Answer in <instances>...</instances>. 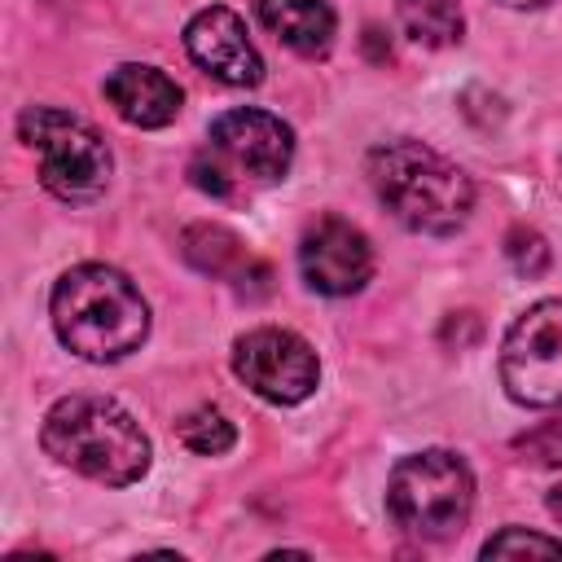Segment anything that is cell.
<instances>
[{"label": "cell", "instance_id": "1", "mask_svg": "<svg viewBox=\"0 0 562 562\" xmlns=\"http://www.w3.org/2000/svg\"><path fill=\"white\" fill-rule=\"evenodd\" d=\"M48 312L61 347L92 364L132 356L149 334V303L110 263H79L61 272Z\"/></svg>", "mask_w": 562, "mask_h": 562}, {"label": "cell", "instance_id": "2", "mask_svg": "<svg viewBox=\"0 0 562 562\" xmlns=\"http://www.w3.org/2000/svg\"><path fill=\"white\" fill-rule=\"evenodd\" d=\"M364 171H369V184H373L378 202L413 233L448 237L474 211L470 176L422 140L404 136V140L373 145Z\"/></svg>", "mask_w": 562, "mask_h": 562}, {"label": "cell", "instance_id": "3", "mask_svg": "<svg viewBox=\"0 0 562 562\" xmlns=\"http://www.w3.org/2000/svg\"><path fill=\"white\" fill-rule=\"evenodd\" d=\"M40 443L53 461L105 487H127L149 470V439L140 422L105 395H61L44 413Z\"/></svg>", "mask_w": 562, "mask_h": 562}, {"label": "cell", "instance_id": "4", "mask_svg": "<svg viewBox=\"0 0 562 562\" xmlns=\"http://www.w3.org/2000/svg\"><path fill=\"white\" fill-rule=\"evenodd\" d=\"M290 158H294V132L277 114L228 110L206 127V140L189 162V180L220 202H241L285 180Z\"/></svg>", "mask_w": 562, "mask_h": 562}, {"label": "cell", "instance_id": "5", "mask_svg": "<svg viewBox=\"0 0 562 562\" xmlns=\"http://www.w3.org/2000/svg\"><path fill=\"white\" fill-rule=\"evenodd\" d=\"M474 505V474L448 448H426L395 461L386 479V514L417 540H448L465 527Z\"/></svg>", "mask_w": 562, "mask_h": 562}, {"label": "cell", "instance_id": "6", "mask_svg": "<svg viewBox=\"0 0 562 562\" xmlns=\"http://www.w3.org/2000/svg\"><path fill=\"white\" fill-rule=\"evenodd\" d=\"M18 136L40 154V184L61 202H97L110 184V149L97 127L57 110L26 105Z\"/></svg>", "mask_w": 562, "mask_h": 562}, {"label": "cell", "instance_id": "7", "mask_svg": "<svg viewBox=\"0 0 562 562\" xmlns=\"http://www.w3.org/2000/svg\"><path fill=\"white\" fill-rule=\"evenodd\" d=\"M501 382L514 404L562 408V299L531 303L501 342Z\"/></svg>", "mask_w": 562, "mask_h": 562}, {"label": "cell", "instance_id": "8", "mask_svg": "<svg viewBox=\"0 0 562 562\" xmlns=\"http://www.w3.org/2000/svg\"><path fill=\"white\" fill-rule=\"evenodd\" d=\"M233 373L268 404H299L321 382V360L294 329L259 325L233 342Z\"/></svg>", "mask_w": 562, "mask_h": 562}, {"label": "cell", "instance_id": "9", "mask_svg": "<svg viewBox=\"0 0 562 562\" xmlns=\"http://www.w3.org/2000/svg\"><path fill=\"white\" fill-rule=\"evenodd\" d=\"M299 272L316 294H329V299L356 294L373 277L369 237L342 215H321L299 241Z\"/></svg>", "mask_w": 562, "mask_h": 562}, {"label": "cell", "instance_id": "10", "mask_svg": "<svg viewBox=\"0 0 562 562\" xmlns=\"http://www.w3.org/2000/svg\"><path fill=\"white\" fill-rule=\"evenodd\" d=\"M184 48L211 79H220L228 88H255L263 79V57L255 53L246 22L224 4H206L189 18Z\"/></svg>", "mask_w": 562, "mask_h": 562}, {"label": "cell", "instance_id": "11", "mask_svg": "<svg viewBox=\"0 0 562 562\" xmlns=\"http://www.w3.org/2000/svg\"><path fill=\"white\" fill-rule=\"evenodd\" d=\"M105 101L114 105V114L132 127H167L180 114V83L171 75H162L158 66H140V61H123L105 75Z\"/></svg>", "mask_w": 562, "mask_h": 562}, {"label": "cell", "instance_id": "12", "mask_svg": "<svg viewBox=\"0 0 562 562\" xmlns=\"http://www.w3.org/2000/svg\"><path fill=\"white\" fill-rule=\"evenodd\" d=\"M255 18L299 57H325L338 31V18L325 0H255Z\"/></svg>", "mask_w": 562, "mask_h": 562}, {"label": "cell", "instance_id": "13", "mask_svg": "<svg viewBox=\"0 0 562 562\" xmlns=\"http://www.w3.org/2000/svg\"><path fill=\"white\" fill-rule=\"evenodd\" d=\"M395 18L400 31L422 48H448L465 31L457 0H395Z\"/></svg>", "mask_w": 562, "mask_h": 562}, {"label": "cell", "instance_id": "14", "mask_svg": "<svg viewBox=\"0 0 562 562\" xmlns=\"http://www.w3.org/2000/svg\"><path fill=\"white\" fill-rule=\"evenodd\" d=\"M180 250H184V259L198 272H211V277H237V268L250 263V255L241 250V241L228 228H220V224H193V228H184Z\"/></svg>", "mask_w": 562, "mask_h": 562}, {"label": "cell", "instance_id": "15", "mask_svg": "<svg viewBox=\"0 0 562 562\" xmlns=\"http://www.w3.org/2000/svg\"><path fill=\"white\" fill-rule=\"evenodd\" d=\"M176 435H180V443H184L189 452H198V457H220V452H228V448L237 443L233 422H228L220 408H211V404L184 413V417L176 422Z\"/></svg>", "mask_w": 562, "mask_h": 562}, {"label": "cell", "instance_id": "16", "mask_svg": "<svg viewBox=\"0 0 562 562\" xmlns=\"http://www.w3.org/2000/svg\"><path fill=\"white\" fill-rule=\"evenodd\" d=\"M527 553L562 558V540L540 536V531H522V527H505V531H496V536L483 544V558H527Z\"/></svg>", "mask_w": 562, "mask_h": 562}, {"label": "cell", "instance_id": "17", "mask_svg": "<svg viewBox=\"0 0 562 562\" xmlns=\"http://www.w3.org/2000/svg\"><path fill=\"white\" fill-rule=\"evenodd\" d=\"M505 255H509V263H514L518 272H527V277H540V272L549 268V246H544V237H540L536 228H522V224L505 237Z\"/></svg>", "mask_w": 562, "mask_h": 562}, {"label": "cell", "instance_id": "18", "mask_svg": "<svg viewBox=\"0 0 562 562\" xmlns=\"http://www.w3.org/2000/svg\"><path fill=\"white\" fill-rule=\"evenodd\" d=\"M514 448H518L527 461H536V465H562V413H558L553 422H544V426L518 435Z\"/></svg>", "mask_w": 562, "mask_h": 562}, {"label": "cell", "instance_id": "19", "mask_svg": "<svg viewBox=\"0 0 562 562\" xmlns=\"http://www.w3.org/2000/svg\"><path fill=\"white\" fill-rule=\"evenodd\" d=\"M549 514H553V518L562 522V483H558V487L549 492Z\"/></svg>", "mask_w": 562, "mask_h": 562}, {"label": "cell", "instance_id": "20", "mask_svg": "<svg viewBox=\"0 0 562 562\" xmlns=\"http://www.w3.org/2000/svg\"><path fill=\"white\" fill-rule=\"evenodd\" d=\"M501 4H509V9H540V4H549V0H501Z\"/></svg>", "mask_w": 562, "mask_h": 562}]
</instances>
